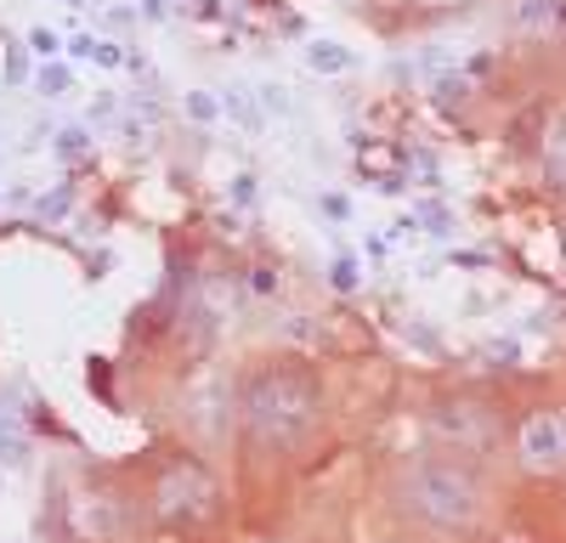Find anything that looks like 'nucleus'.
Instances as JSON below:
<instances>
[{"mask_svg":"<svg viewBox=\"0 0 566 543\" xmlns=\"http://www.w3.org/2000/svg\"><path fill=\"white\" fill-rule=\"evenodd\" d=\"M69 52H74V57H91V52H97V40H91V34H74Z\"/></svg>","mask_w":566,"mask_h":543,"instance_id":"17","label":"nucleus"},{"mask_svg":"<svg viewBox=\"0 0 566 543\" xmlns=\"http://www.w3.org/2000/svg\"><path fill=\"white\" fill-rule=\"evenodd\" d=\"M510 430H515V407L476 385L442 391L424 407V441L437 453H453V459H470V465H493L499 453H510Z\"/></svg>","mask_w":566,"mask_h":543,"instance_id":"3","label":"nucleus"},{"mask_svg":"<svg viewBox=\"0 0 566 543\" xmlns=\"http://www.w3.org/2000/svg\"><path fill=\"white\" fill-rule=\"evenodd\" d=\"M538 170L555 193H566V108L549 114L544 130H538Z\"/></svg>","mask_w":566,"mask_h":543,"instance_id":"6","label":"nucleus"},{"mask_svg":"<svg viewBox=\"0 0 566 543\" xmlns=\"http://www.w3.org/2000/svg\"><path fill=\"white\" fill-rule=\"evenodd\" d=\"M424 12H459V7H470V0H419Z\"/></svg>","mask_w":566,"mask_h":543,"instance_id":"18","label":"nucleus"},{"mask_svg":"<svg viewBox=\"0 0 566 543\" xmlns=\"http://www.w3.org/2000/svg\"><path fill=\"white\" fill-rule=\"evenodd\" d=\"M560 18H566V7H560Z\"/></svg>","mask_w":566,"mask_h":543,"instance_id":"21","label":"nucleus"},{"mask_svg":"<svg viewBox=\"0 0 566 543\" xmlns=\"http://www.w3.org/2000/svg\"><path fill=\"white\" fill-rule=\"evenodd\" d=\"M142 7V18H165V0H136Z\"/></svg>","mask_w":566,"mask_h":543,"instance_id":"19","label":"nucleus"},{"mask_svg":"<svg viewBox=\"0 0 566 543\" xmlns=\"http://www.w3.org/2000/svg\"><path fill=\"white\" fill-rule=\"evenodd\" d=\"M510 465L522 470L527 481L566 476V402H527V407H515Z\"/></svg>","mask_w":566,"mask_h":543,"instance_id":"5","label":"nucleus"},{"mask_svg":"<svg viewBox=\"0 0 566 543\" xmlns=\"http://www.w3.org/2000/svg\"><path fill=\"white\" fill-rule=\"evenodd\" d=\"M328 391L306 356H272L239 385V447L244 459H295L323 430Z\"/></svg>","mask_w":566,"mask_h":543,"instance_id":"1","label":"nucleus"},{"mask_svg":"<svg viewBox=\"0 0 566 543\" xmlns=\"http://www.w3.org/2000/svg\"><path fill=\"white\" fill-rule=\"evenodd\" d=\"M187 114H193V119H216V103L205 97V91H193V97H187Z\"/></svg>","mask_w":566,"mask_h":543,"instance_id":"13","label":"nucleus"},{"mask_svg":"<svg viewBox=\"0 0 566 543\" xmlns=\"http://www.w3.org/2000/svg\"><path fill=\"white\" fill-rule=\"evenodd\" d=\"M391 510L397 521H408L413 532H431V537H448V543H464L476 537L482 521H488V476L482 465L470 459H453V453H408V459L391 470Z\"/></svg>","mask_w":566,"mask_h":543,"instance_id":"2","label":"nucleus"},{"mask_svg":"<svg viewBox=\"0 0 566 543\" xmlns=\"http://www.w3.org/2000/svg\"><path fill=\"white\" fill-rule=\"evenodd\" d=\"M391 543H397V537H391Z\"/></svg>","mask_w":566,"mask_h":543,"instance_id":"22","label":"nucleus"},{"mask_svg":"<svg viewBox=\"0 0 566 543\" xmlns=\"http://www.w3.org/2000/svg\"><path fill=\"white\" fill-rule=\"evenodd\" d=\"M328 284H335V295H357L363 289V266L352 255H335V266H328Z\"/></svg>","mask_w":566,"mask_h":543,"instance_id":"8","label":"nucleus"},{"mask_svg":"<svg viewBox=\"0 0 566 543\" xmlns=\"http://www.w3.org/2000/svg\"><path fill=\"white\" fill-rule=\"evenodd\" d=\"M29 45H34V57H45V63L57 57V34H52V29H34V34H29Z\"/></svg>","mask_w":566,"mask_h":543,"instance_id":"11","label":"nucleus"},{"mask_svg":"<svg viewBox=\"0 0 566 543\" xmlns=\"http://www.w3.org/2000/svg\"><path fill=\"white\" fill-rule=\"evenodd\" d=\"M250 289H255V295H277V272H272V266H255Z\"/></svg>","mask_w":566,"mask_h":543,"instance_id":"12","label":"nucleus"},{"mask_svg":"<svg viewBox=\"0 0 566 543\" xmlns=\"http://www.w3.org/2000/svg\"><path fill=\"white\" fill-rule=\"evenodd\" d=\"M69 7H80V0H69Z\"/></svg>","mask_w":566,"mask_h":543,"instance_id":"20","label":"nucleus"},{"mask_svg":"<svg viewBox=\"0 0 566 543\" xmlns=\"http://www.w3.org/2000/svg\"><path fill=\"white\" fill-rule=\"evenodd\" d=\"M40 91H45V97H63V91H69V68L63 63H45L40 68Z\"/></svg>","mask_w":566,"mask_h":543,"instance_id":"10","label":"nucleus"},{"mask_svg":"<svg viewBox=\"0 0 566 543\" xmlns=\"http://www.w3.org/2000/svg\"><path fill=\"white\" fill-rule=\"evenodd\" d=\"M306 63H312L317 74H346V68H352V52H340V45H312Z\"/></svg>","mask_w":566,"mask_h":543,"instance_id":"9","label":"nucleus"},{"mask_svg":"<svg viewBox=\"0 0 566 543\" xmlns=\"http://www.w3.org/2000/svg\"><path fill=\"white\" fill-rule=\"evenodd\" d=\"M323 215H335V221H346V215H352V204H346L340 193H323Z\"/></svg>","mask_w":566,"mask_h":543,"instance_id":"15","label":"nucleus"},{"mask_svg":"<svg viewBox=\"0 0 566 543\" xmlns=\"http://www.w3.org/2000/svg\"><path fill=\"white\" fill-rule=\"evenodd\" d=\"M80 148H85V130H63V142H57V153H69V159H74Z\"/></svg>","mask_w":566,"mask_h":543,"instance_id":"16","label":"nucleus"},{"mask_svg":"<svg viewBox=\"0 0 566 543\" xmlns=\"http://www.w3.org/2000/svg\"><path fill=\"white\" fill-rule=\"evenodd\" d=\"M0 465H7V470L29 465V436H23V425L12 414H0Z\"/></svg>","mask_w":566,"mask_h":543,"instance_id":"7","label":"nucleus"},{"mask_svg":"<svg viewBox=\"0 0 566 543\" xmlns=\"http://www.w3.org/2000/svg\"><path fill=\"white\" fill-rule=\"evenodd\" d=\"M142 504H148L154 526H165V532H205L221 521L227 498H221L216 470L199 453H165L148 476V498Z\"/></svg>","mask_w":566,"mask_h":543,"instance_id":"4","label":"nucleus"},{"mask_svg":"<svg viewBox=\"0 0 566 543\" xmlns=\"http://www.w3.org/2000/svg\"><path fill=\"white\" fill-rule=\"evenodd\" d=\"M63 210H69V193H52V199H40V215H45V221H57Z\"/></svg>","mask_w":566,"mask_h":543,"instance_id":"14","label":"nucleus"}]
</instances>
